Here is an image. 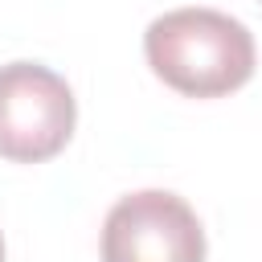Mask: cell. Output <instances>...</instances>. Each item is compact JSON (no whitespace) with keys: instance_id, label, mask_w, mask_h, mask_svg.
<instances>
[{"instance_id":"cell-1","label":"cell","mask_w":262,"mask_h":262,"mask_svg":"<svg viewBox=\"0 0 262 262\" xmlns=\"http://www.w3.org/2000/svg\"><path fill=\"white\" fill-rule=\"evenodd\" d=\"M143 53L151 74L188 98H221L254 78V37L250 29L217 8H172L156 16L143 33Z\"/></svg>"},{"instance_id":"cell-2","label":"cell","mask_w":262,"mask_h":262,"mask_svg":"<svg viewBox=\"0 0 262 262\" xmlns=\"http://www.w3.org/2000/svg\"><path fill=\"white\" fill-rule=\"evenodd\" d=\"M74 90L41 61L0 66V156L16 164H41L57 156L74 135Z\"/></svg>"},{"instance_id":"cell-3","label":"cell","mask_w":262,"mask_h":262,"mask_svg":"<svg viewBox=\"0 0 262 262\" xmlns=\"http://www.w3.org/2000/svg\"><path fill=\"white\" fill-rule=\"evenodd\" d=\"M102 262H205V229L184 196L143 188L111 205Z\"/></svg>"},{"instance_id":"cell-4","label":"cell","mask_w":262,"mask_h":262,"mask_svg":"<svg viewBox=\"0 0 262 262\" xmlns=\"http://www.w3.org/2000/svg\"><path fill=\"white\" fill-rule=\"evenodd\" d=\"M0 262H4V237H0Z\"/></svg>"}]
</instances>
